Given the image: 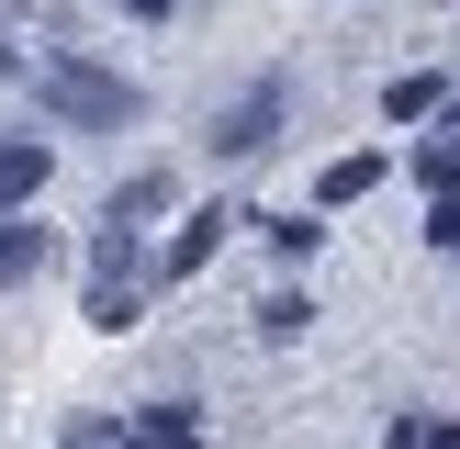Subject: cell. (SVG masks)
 Segmentation results:
<instances>
[{
    "label": "cell",
    "instance_id": "6da1fadb",
    "mask_svg": "<svg viewBox=\"0 0 460 449\" xmlns=\"http://www.w3.org/2000/svg\"><path fill=\"white\" fill-rule=\"evenodd\" d=\"M45 112L79 124V135H112V124H135V79H112V67H90V57H57L45 67Z\"/></svg>",
    "mask_w": 460,
    "mask_h": 449
},
{
    "label": "cell",
    "instance_id": "7a4b0ae2",
    "mask_svg": "<svg viewBox=\"0 0 460 449\" xmlns=\"http://www.w3.org/2000/svg\"><path fill=\"white\" fill-rule=\"evenodd\" d=\"M202 146H214V157H270V146H281V79L236 90V101L202 124Z\"/></svg>",
    "mask_w": 460,
    "mask_h": 449
},
{
    "label": "cell",
    "instance_id": "3957f363",
    "mask_svg": "<svg viewBox=\"0 0 460 449\" xmlns=\"http://www.w3.org/2000/svg\"><path fill=\"white\" fill-rule=\"evenodd\" d=\"M45 180H57V146L45 135H0V214H22Z\"/></svg>",
    "mask_w": 460,
    "mask_h": 449
},
{
    "label": "cell",
    "instance_id": "277c9868",
    "mask_svg": "<svg viewBox=\"0 0 460 449\" xmlns=\"http://www.w3.org/2000/svg\"><path fill=\"white\" fill-rule=\"evenodd\" d=\"M225 224H236V214H225V202H214V214H191V224H180L169 247H157V269H146V281H157V292H169V281H191V269H202V259H214V247H225Z\"/></svg>",
    "mask_w": 460,
    "mask_h": 449
},
{
    "label": "cell",
    "instance_id": "5b68a950",
    "mask_svg": "<svg viewBox=\"0 0 460 449\" xmlns=\"http://www.w3.org/2000/svg\"><path fill=\"white\" fill-rule=\"evenodd\" d=\"M90 326H102V337L146 326V281H90Z\"/></svg>",
    "mask_w": 460,
    "mask_h": 449
},
{
    "label": "cell",
    "instance_id": "8992f818",
    "mask_svg": "<svg viewBox=\"0 0 460 449\" xmlns=\"http://www.w3.org/2000/svg\"><path fill=\"white\" fill-rule=\"evenodd\" d=\"M371 180H382V157H371V146H349V157H326V180H314V202L337 214V202H359Z\"/></svg>",
    "mask_w": 460,
    "mask_h": 449
},
{
    "label": "cell",
    "instance_id": "52a82bcc",
    "mask_svg": "<svg viewBox=\"0 0 460 449\" xmlns=\"http://www.w3.org/2000/svg\"><path fill=\"white\" fill-rule=\"evenodd\" d=\"M416 180H427V202H449L460 191V135L438 124V135H416Z\"/></svg>",
    "mask_w": 460,
    "mask_h": 449
},
{
    "label": "cell",
    "instance_id": "ba28073f",
    "mask_svg": "<svg viewBox=\"0 0 460 449\" xmlns=\"http://www.w3.org/2000/svg\"><path fill=\"white\" fill-rule=\"evenodd\" d=\"M34 269H45V224L0 214V281H34Z\"/></svg>",
    "mask_w": 460,
    "mask_h": 449
},
{
    "label": "cell",
    "instance_id": "9c48e42d",
    "mask_svg": "<svg viewBox=\"0 0 460 449\" xmlns=\"http://www.w3.org/2000/svg\"><path fill=\"white\" fill-rule=\"evenodd\" d=\"M382 112H394V124H427V112H438V79H427V67H404V79L382 90Z\"/></svg>",
    "mask_w": 460,
    "mask_h": 449
},
{
    "label": "cell",
    "instance_id": "30bf717a",
    "mask_svg": "<svg viewBox=\"0 0 460 449\" xmlns=\"http://www.w3.org/2000/svg\"><path fill=\"white\" fill-rule=\"evenodd\" d=\"M157 202H169V169H146V180H124V191H112V224H146Z\"/></svg>",
    "mask_w": 460,
    "mask_h": 449
},
{
    "label": "cell",
    "instance_id": "8fae6325",
    "mask_svg": "<svg viewBox=\"0 0 460 449\" xmlns=\"http://www.w3.org/2000/svg\"><path fill=\"white\" fill-rule=\"evenodd\" d=\"M259 224H270L281 259H314V247H326V224H314V214H259Z\"/></svg>",
    "mask_w": 460,
    "mask_h": 449
},
{
    "label": "cell",
    "instance_id": "7c38bea8",
    "mask_svg": "<svg viewBox=\"0 0 460 449\" xmlns=\"http://www.w3.org/2000/svg\"><path fill=\"white\" fill-rule=\"evenodd\" d=\"M304 326H314L304 292H270V304H259V337H304Z\"/></svg>",
    "mask_w": 460,
    "mask_h": 449
},
{
    "label": "cell",
    "instance_id": "4fadbf2b",
    "mask_svg": "<svg viewBox=\"0 0 460 449\" xmlns=\"http://www.w3.org/2000/svg\"><path fill=\"white\" fill-rule=\"evenodd\" d=\"M57 449H135V427H112V416H79Z\"/></svg>",
    "mask_w": 460,
    "mask_h": 449
},
{
    "label": "cell",
    "instance_id": "5bb4252c",
    "mask_svg": "<svg viewBox=\"0 0 460 449\" xmlns=\"http://www.w3.org/2000/svg\"><path fill=\"white\" fill-rule=\"evenodd\" d=\"M394 449H460V427H438V416H394Z\"/></svg>",
    "mask_w": 460,
    "mask_h": 449
},
{
    "label": "cell",
    "instance_id": "9a60e30c",
    "mask_svg": "<svg viewBox=\"0 0 460 449\" xmlns=\"http://www.w3.org/2000/svg\"><path fill=\"white\" fill-rule=\"evenodd\" d=\"M427 236H438L449 259H460V191H449V202H427Z\"/></svg>",
    "mask_w": 460,
    "mask_h": 449
},
{
    "label": "cell",
    "instance_id": "2e32d148",
    "mask_svg": "<svg viewBox=\"0 0 460 449\" xmlns=\"http://www.w3.org/2000/svg\"><path fill=\"white\" fill-rule=\"evenodd\" d=\"M124 12H135V22H169V12H180V0H124Z\"/></svg>",
    "mask_w": 460,
    "mask_h": 449
}]
</instances>
